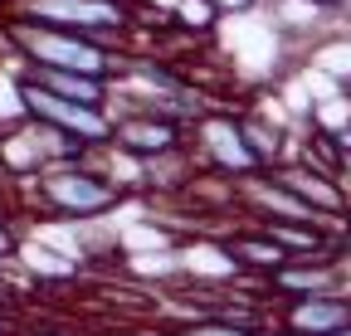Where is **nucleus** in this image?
I'll list each match as a JSON object with an SVG mask.
<instances>
[{
  "label": "nucleus",
  "mask_w": 351,
  "mask_h": 336,
  "mask_svg": "<svg viewBox=\"0 0 351 336\" xmlns=\"http://www.w3.org/2000/svg\"><path fill=\"white\" fill-rule=\"evenodd\" d=\"M15 15L34 20V25H54V29H73L88 39H103V44H117L132 29V0H15Z\"/></svg>",
  "instance_id": "nucleus-3"
},
{
  "label": "nucleus",
  "mask_w": 351,
  "mask_h": 336,
  "mask_svg": "<svg viewBox=\"0 0 351 336\" xmlns=\"http://www.w3.org/2000/svg\"><path fill=\"white\" fill-rule=\"evenodd\" d=\"M346 322H351V298L337 287L288 298V302H278V317H274V326L288 336H337Z\"/></svg>",
  "instance_id": "nucleus-7"
},
{
  "label": "nucleus",
  "mask_w": 351,
  "mask_h": 336,
  "mask_svg": "<svg viewBox=\"0 0 351 336\" xmlns=\"http://www.w3.org/2000/svg\"><path fill=\"white\" fill-rule=\"evenodd\" d=\"M5 39L15 44L25 68H73V73H93V78H117L127 54L117 44H103V39H88L73 29H54V25H34V20H10Z\"/></svg>",
  "instance_id": "nucleus-1"
},
{
  "label": "nucleus",
  "mask_w": 351,
  "mask_h": 336,
  "mask_svg": "<svg viewBox=\"0 0 351 336\" xmlns=\"http://www.w3.org/2000/svg\"><path fill=\"white\" fill-rule=\"evenodd\" d=\"M191 137L200 142V146H191L210 171H219V176H254V171H263V166L254 161V151H249V142H244V132H239V117L234 112H200L195 122H191Z\"/></svg>",
  "instance_id": "nucleus-5"
},
{
  "label": "nucleus",
  "mask_w": 351,
  "mask_h": 336,
  "mask_svg": "<svg viewBox=\"0 0 351 336\" xmlns=\"http://www.w3.org/2000/svg\"><path fill=\"white\" fill-rule=\"evenodd\" d=\"M0 185H5V181H0Z\"/></svg>",
  "instance_id": "nucleus-20"
},
{
  "label": "nucleus",
  "mask_w": 351,
  "mask_h": 336,
  "mask_svg": "<svg viewBox=\"0 0 351 336\" xmlns=\"http://www.w3.org/2000/svg\"><path fill=\"white\" fill-rule=\"evenodd\" d=\"M341 10H346V15H351V5H341Z\"/></svg>",
  "instance_id": "nucleus-19"
},
{
  "label": "nucleus",
  "mask_w": 351,
  "mask_h": 336,
  "mask_svg": "<svg viewBox=\"0 0 351 336\" xmlns=\"http://www.w3.org/2000/svg\"><path fill=\"white\" fill-rule=\"evenodd\" d=\"M341 283V268L332 263V254L327 259H288V263H278L274 273H263V287H269V298H307V292H327V287H337Z\"/></svg>",
  "instance_id": "nucleus-9"
},
{
  "label": "nucleus",
  "mask_w": 351,
  "mask_h": 336,
  "mask_svg": "<svg viewBox=\"0 0 351 336\" xmlns=\"http://www.w3.org/2000/svg\"><path fill=\"white\" fill-rule=\"evenodd\" d=\"M0 336H10V326H5V322H0Z\"/></svg>",
  "instance_id": "nucleus-18"
},
{
  "label": "nucleus",
  "mask_w": 351,
  "mask_h": 336,
  "mask_svg": "<svg viewBox=\"0 0 351 336\" xmlns=\"http://www.w3.org/2000/svg\"><path fill=\"white\" fill-rule=\"evenodd\" d=\"M215 5H219V10H249L254 0H215Z\"/></svg>",
  "instance_id": "nucleus-16"
},
{
  "label": "nucleus",
  "mask_w": 351,
  "mask_h": 336,
  "mask_svg": "<svg viewBox=\"0 0 351 336\" xmlns=\"http://www.w3.org/2000/svg\"><path fill=\"white\" fill-rule=\"evenodd\" d=\"M20 336H73V331H59V326H29V331H20Z\"/></svg>",
  "instance_id": "nucleus-15"
},
{
  "label": "nucleus",
  "mask_w": 351,
  "mask_h": 336,
  "mask_svg": "<svg viewBox=\"0 0 351 336\" xmlns=\"http://www.w3.org/2000/svg\"><path fill=\"white\" fill-rule=\"evenodd\" d=\"M108 142L147 161V156L186 146V122L166 117V112H152V107H122V112H112V137Z\"/></svg>",
  "instance_id": "nucleus-6"
},
{
  "label": "nucleus",
  "mask_w": 351,
  "mask_h": 336,
  "mask_svg": "<svg viewBox=\"0 0 351 336\" xmlns=\"http://www.w3.org/2000/svg\"><path fill=\"white\" fill-rule=\"evenodd\" d=\"M239 132H244V142H249V151H254V161L263 166V171L283 161V132L274 127L269 117H258V112H239Z\"/></svg>",
  "instance_id": "nucleus-11"
},
{
  "label": "nucleus",
  "mask_w": 351,
  "mask_h": 336,
  "mask_svg": "<svg viewBox=\"0 0 351 336\" xmlns=\"http://www.w3.org/2000/svg\"><path fill=\"white\" fill-rule=\"evenodd\" d=\"M15 98H20V112L25 117H39V122H49V127L69 132L73 142H83L88 151L93 146H108L112 137V112L108 107H83V103H69L49 88H39V83H29L25 73L15 78Z\"/></svg>",
  "instance_id": "nucleus-4"
},
{
  "label": "nucleus",
  "mask_w": 351,
  "mask_h": 336,
  "mask_svg": "<svg viewBox=\"0 0 351 336\" xmlns=\"http://www.w3.org/2000/svg\"><path fill=\"white\" fill-rule=\"evenodd\" d=\"M29 195H34V209H44V215H54V220H78V224L112 215V209L127 200V190L112 185L88 156L44 166V171L29 181Z\"/></svg>",
  "instance_id": "nucleus-2"
},
{
  "label": "nucleus",
  "mask_w": 351,
  "mask_h": 336,
  "mask_svg": "<svg viewBox=\"0 0 351 336\" xmlns=\"http://www.w3.org/2000/svg\"><path fill=\"white\" fill-rule=\"evenodd\" d=\"M20 73L69 103H83V107H108V98H112V83L93 78V73H73V68H20Z\"/></svg>",
  "instance_id": "nucleus-10"
},
{
  "label": "nucleus",
  "mask_w": 351,
  "mask_h": 336,
  "mask_svg": "<svg viewBox=\"0 0 351 336\" xmlns=\"http://www.w3.org/2000/svg\"><path fill=\"white\" fill-rule=\"evenodd\" d=\"M219 20H225V10L215 0H176L171 5V25L186 29V34H215Z\"/></svg>",
  "instance_id": "nucleus-12"
},
{
  "label": "nucleus",
  "mask_w": 351,
  "mask_h": 336,
  "mask_svg": "<svg viewBox=\"0 0 351 336\" xmlns=\"http://www.w3.org/2000/svg\"><path fill=\"white\" fill-rule=\"evenodd\" d=\"M269 176H274L278 185H288L317 220H346L351 200H346V190L332 181V171H322V166H307V161L283 166V161H278V166H269Z\"/></svg>",
  "instance_id": "nucleus-8"
},
{
  "label": "nucleus",
  "mask_w": 351,
  "mask_h": 336,
  "mask_svg": "<svg viewBox=\"0 0 351 336\" xmlns=\"http://www.w3.org/2000/svg\"><path fill=\"white\" fill-rule=\"evenodd\" d=\"M254 336H288V331H278V326H258Z\"/></svg>",
  "instance_id": "nucleus-17"
},
{
  "label": "nucleus",
  "mask_w": 351,
  "mask_h": 336,
  "mask_svg": "<svg viewBox=\"0 0 351 336\" xmlns=\"http://www.w3.org/2000/svg\"><path fill=\"white\" fill-rule=\"evenodd\" d=\"M332 137H337V151H341V161H351V122H346L341 132H332Z\"/></svg>",
  "instance_id": "nucleus-14"
},
{
  "label": "nucleus",
  "mask_w": 351,
  "mask_h": 336,
  "mask_svg": "<svg viewBox=\"0 0 351 336\" xmlns=\"http://www.w3.org/2000/svg\"><path fill=\"white\" fill-rule=\"evenodd\" d=\"M15 248H20V229H15V215H5V209H0V259H15Z\"/></svg>",
  "instance_id": "nucleus-13"
}]
</instances>
